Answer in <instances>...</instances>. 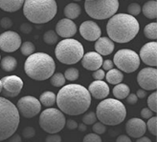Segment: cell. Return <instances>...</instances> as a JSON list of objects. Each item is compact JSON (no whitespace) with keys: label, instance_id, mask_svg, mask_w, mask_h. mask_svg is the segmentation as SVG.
Segmentation results:
<instances>
[{"label":"cell","instance_id":"4316f807","mask_svg":"<svg viewBox=\"0 0 157 142\" xmlns=\"http://www.w3.org/2000/svg\"><path fill=\"white\" fill-rule=\"evenodd\" d=\"M56 100H57V96L51 91H47V92L42 93L40 94V97H39L40 103L47 108L53 107L55 105V103H56Z\"/></svg>","mask_w":157,"mask_h":142},{"label":"cell","instance_id":"603a6c76","mask_svg":"<svg viewBox=\"0 0 157 142\" xmlns=\"http://www.w3.org/2000/svg\"><path fill=\"white\" fill-rule=\"evenodd\" d=\"M144 15L148 19H155L157 17V2L155 0L146 2L141 8Z\"/></svg>","mask_w":157,"mask_h":142},{"label":"cell","instance_id":"7402d4cb","mask_svg":"<svg viewBox=\"0 0 157 142\" xmlns=\"http://www.w3.org/2000/svg\"><path fill=\"white\" fill-rule=\"evenodd\" d=\"M25 0H0V9L4 12L14 13L20 10Z\"/></svg>","mask_w":157,"mask_h":142},{"label":"cell","instance_id":"681fc988","mask_svg":"<svg viewBox=\"0 0 157 142\" xmlns=\"http://www.w3.org/2000/svg\"><path fill=\"white\" fill-rule=\"evenodd\" d=\"M8 141H10V142H21V137L19 135L14 133L9 138H8Z\"/></svg>","mask_w":157,"mask_h":142},{"label":"cell","instance_id":"8992f818","mask_svg":"<svg viewBox=\"0 0 157 142\" xmlns=\"http://www.w3.org/2000/svg\"><path fill=\"white\" fill-rule=\"evenodd\" d=\"M20 115L10 100L0 97V141L9 138L17 130Z\"/></svg>","mask_w":157,"mask_h":142},{"label":"cell","instance_id":"d4e9b609","mask_svg":"<svg viewBox=\"0 0 157 142\" xmlns=\"http://www.w3.org/2000/svg\"><path fill=\"white\" fill-rule=\"evenodd\" d=\"M105 78L106 79V81L109 84H112V85H116V84H119L123 81L124 79V75L123 72L120 71L119 69H111L107 71V74L105 75Z\"/></svg>","mask_w":157,"mask_h":142},{"label":"cell","instance_id":"f546056e","mask_svg":"<svg viewBox=\"0 0 157 142\" xmlns=\"http://www.w3.org/2000/svg\"><path fill=\"white\" fill-rule=\"evenodd\" d=\"M43 41L46 44L54 45V44L58 43V41H59V35H57L56 31L50 30L48 31H46V33L43 35Z\"/></svg>","mask_w":157,"mask_h":142},{"label":"cell","instance_id":"11a10c76","mask_svg":"<svg viewBox=\"0 0 157 142\" xmlns=\"http://www.w3.org/2000/svg\"><path fill=\"white\" fill-rule=\"evenodd\" d=\"M2 92V82H1V80H0V93Z\"/></svg>","mask_w":157,"mask_h":142},{"label":"cell","instance_id":"9f6ffc18","mask_svg":"<svg viewBox=\"0 0 157 142\" xmlns=\"http://www.w3.org/2000/svg\"><path fill=\"white\" fill-rule=\"evenodd\" d=\"M73 1H81V0H73Z\"/></svg>","mask_w":157,"mask_h":142},{"label":"cell","instance_id":"db71d44e","mask_svg":"<svg viewBox=\"0 0 157 142\" xmlns=\"http://www.w3.org/2000/svg\"><path fill=\"white\" fill-rule=\"evenodd\" d=\"M78 129L80 132H85L86 130H87V128H86V125L84 123H81L80 125H78Z\"/></svg>","mask_w":157,"mask_h":142},{"label":"cell","instance_id":"836d02e7","mask_svg":"<svg viewBox=\"0 0 157 142\" xmlns=\"http://www.w3.org/2000/svg\"><path fill=\"white\" fill-rule=\"evenodd\" d=\"M147 129L148 130L152 136L156 137L157 135V117L156 116H151V118H148V121L146 124Z\"/></svg>","mask_w":157,"mask_h":142},{"label":"cell","instance_id":"44dd1931","mask_svg":"<svg viewBox=\"0 0 157 142\" xmlns=\"http://www.w3.org/2000/svg\"><path fill=\"white\" fill-rule=\"evenodd\" d=\"M95 50L101 56H109L114 50V42L109 37H99L95 42Z\"/></svg>","mask_w":157,"mask_h":142},{"label":"cell","instance_id":"ffe728a7","mask_svg":"<svg viewBox=\"0 0 157 142\" xmlns=\"http://www.w3.org/2000/svg\"><path fill=\"white\" fill-rule=\"evenodd\" d=\"M88 92L95 99H105L109 94V87L103 80H95L89 85Z\"/></svg>","mask_w":157,"mask_h":142},{"label":"cell","instance_id":"3957f363","mask_svg":"<svg viewBox=\"0 0 157 142\" xmlns=\"http://www.w3.org/2000/svg\"><path fill=\"white\" fill-rule=\"evenodd\" d=\"M56 63L54 59L45 53H34L25 61L24 71L26 75L36 81H43L54 75Z\"/></svg>","mask_w":157,"mask_h":142},{"label":"cell","instance_id":"b9f144b4","mask_svg":"<svg viewBox=\"0 0 157 142\" xmlns=\"http://www.w3.org/2000/svg\"><path fill=\"white\" fill-rule=\"evenodd\" d=\"M92 76H93V78H95L96 80H103L105 76V70L98 69L96 71H94V73L92 74Z\"/></svg>","mask_w":157,"mask_h":142},{"label":"cell","instance_id":"6f0895ef","mask_svg":"<svg viewBox=\"0 0 157 142\" xmlns=\"http://www.w3.org/2000/svg\"><path fill=\"white\" fill-rule=\"evenodd\" d=\"M84 1H90V0H84Z\"/></svg>","mask_w":157,"mask_h":142},{"label":"cell","instance_id":"f5cc1de1","mask_svg":"<svg viewBox=\"0 0 157 142\" xmlns=\"http://www.w3.org/2000/svg\"><path fill=\"white\" fill-rule=\"evenodd\" d=\"M136 141L137 142H151V140L148 138V137H138L137 139H136Z\"/></svg>","mask_w":157,"mask_h":142},{"label":"cell","instance_id":"8fae6325","mask_svg":"<svg viewBox=\"0 0 157 142\" xmlns=\"http://www.w3.org/2000/svg\"><path fill=\"white\" fill-rule=\"evenodd\" d=\"M17 110L19 115L25 118H32L37 115L41 111V103L37 98L26 96L17 101Z\"/></svg>","mask_w":157,"mask_h":142},{"label":"cell","instance_id":"bcb514c9","mask_svg":"<svg viewBox=\"0 0 157 142\" xmlns=\"http://www.w3.org/2000/svg\"><path fill=\"white\" fill-rule=\"evenodd\" d=\"M125 99H127V102L128 104L130 105H134L137 103V101H138V97L135 93H129L128 96L125 97Z\"/></svg>","mask_w":157,"mask_h":142},{"label":"cell","instance_id":"4fadbf2b","mask_svg":"<svg viewBox=\"0 0 157 142\" xmlns=\"http://www.w3.org/2000/svg\"><path fill=\"white\" fill-rule=\"evenodd\" d=\"M2 93L6 97H15L23 88V80L17 75L4 76L2 79Z\"/></svg>","mask_w":157,"mask_h":142},{"label":"cell","instance_id":"c3c4849f","mask_svg":"<svg viewBox=\"0 0 157 142\" xmlns=\"http://www.w3.org/2000/svg\"><path fill=\"white\" fill-rule=\"evenodd\" d=\"M65 125H66V127L69 130H76L78 128V123L74 119H68V120H66Z\"/></svg>","mask_w":157,"mask_h":142},{"label":"cell","instance_id":"d6986e66","mask_svg":"<svg viewBox=\"0 0 157 142\" xmlns=\"http://www.w3.org/2000/svg\"><path fill=\"white\" fill-rule=\"evenodd\" d=\"M82 65L85 70L96 71L101 67L103 57L97 52H88L82 57Z\"/></svg>","mask_w":157,"mask_h":142},{"label":"cell","instance_id":"484cf974","mask_svg":"<svg viewBox=\"0 0 157 142\" xmlns=\"http://www.w3.org/2000/svg\"><path fill=\"white\" fill-rule=\"evenodd\" d=\"M130 93V89L127 84L119 83L113 88V94L117 99H124Z\"/></svg>","mask_w":157,"mask_h":142},{"label":"cell","instance_id":"f907efd6","mask_svg":"<svg viewBox=\"0 0 157 142\" xmlns=\"http://www.w3.org/2000/svg\"><path fill=\"white\" fill-rule=\"evenodd\" d=\"M117 142H131V138H129L128 136H124V135H122V136H119L116 139Z\"/></svg>","mask_w":157,"mask_h":142},{"label":"cell","instance_id":"7dc6e473","mask_svg":"<svg viewBox=\"0 0 157 142\" xmlns=\"http://www.w3.org/2000/svg\"><path fill=\"white\" fill-rule=\"evenodd\" d=\"M101 66H103V69L105 70V71H109L114 68V63L112 60L110 59H106L105 61H103V64H101Z\"/></svg>","mask_w":157,"mask_h":142},{"label":"cell","instance_id":"7bdbcfd3","mask_svg":"<svg viewBox=\"0 0 157 142\" xmlns=\"http://www.w3.org/2000/svg\"><path fill=\"white\" fill-rule=\"evenodd\" d=\"M153 115V112L150 108H144L142 111H141V116L144 119H148V118H151V116Z\"/></svg>","mask_w":157,"mask_h":142},{"label":"cell","instance_id":"680465c9","mask_svg":"<svg viewBox=\"0 0 157 142\" xmlns=\"http://www.w3.org/2000/svg\"><path fill=\"white\" fill-rule=\"evenodd\" d=\"M155 1H156V0H155Z\"/></svg>","mask_w":157,"mask_h":142},{"label":"cell","instance_id":"ac0fdd59","mask_svg":"<svg viewBox=\"0 0 157 142\" xmlns=\"http://www.w3.org/2000/svg\"><path fill=\"white\" fill-rule=\"evenodd\" d=\"M56 33L63 38H71L77 33V26L71 19H60L56 25Z\"/></svg>","mask_w":157,"mask_h":142},{"label":"cell","instance_id":"ee69618b","mask_svg":"<svg viewBox=\"0 0 157 142\" xmlns=\"http://www.w3.org/2000/svg\"><path fill=\"white\" fill-rule=\"evenodd\" d=\"M32 30H33L32 25L29 24V23H23V24H21V26H20V31L25 35L30 34L31 31H32Z\"/></svg>","mask_w":157,"mask_h":142},{"label":"cell","instance_id":"74e56055","mask_svg":"<svg viewBox=\"0 0 157 142\" xmlns=\"http://www.w3.org/2000/svg\"><path fill=\"white\" fill-rule=\"evenodd\" d=\"M93 132L97 133V135H103V133H105L106 131V127H105V125L104 123H101V122H95L93 124Z\"/></svg>","mask_w":157,"mask_h":142},{"label":"cell","instance_id":"e0dca14e","mask_svg":"<svg viewBox=\"0 0 157 142\" xmlns=\"http://www.w3.org/2000/svg\"><path fill=\"white\" fill-rule=\"evenodd\" d=\"M147 131L146 122L141 118H130L125 124V132L128 136L133 138H138L144 136Z\"/></svg>","mask_w":157,"mask_h":142},{"label":"cell","instance_id":"5b68a950","mask_svg":"<svg viewBox=\"0 0 157 142\" xmlns=\"http://www.w3.org/2000/svg\"><path fill=\"white\" fill-rule=\"evenodd\" d=\"M97 119L108 126L121 124L127 116V110L120 100L107 98L101 100L96 110Z\"/></svg>","mask_w":157,"mask_h":142},{"label":"cell","instance_id":"2e32d148","mask_svg":"<svg viewBox=\"0 0 157 142\" xmlns=\"http://www.w3.org/2000/svg\"><path fill=\"white\" fill-rule=\"evenodd\" d=\"M81 35L87 41H96L99 37H101V30L96 22L87 20L82 22L80 26Z\"/></svg>","mask_w":157,"mask_h":142},{"label":"cell","instance_id":"f6af8a7d","mask_svg":"<svg viewBox=\"0 0 157 142\" xmlns=\"http://www.w3.org/2000/svg\"><path fill=\"white\" fill-rule=\"evenodd\" d=\"M46 142H60L61 137L60 136L57 135V133H51L50 136H48L45 139Z\"/></svg>","mask_w":157,"mask_h":142},{"label":"cell","instance_id":"d590c367","mask_svg":"<svg viewBox=\"0 0 157 142\" xmlns=\"http://www.w3.org/2000/svg\"><path fill=\"white\" fill-rule=\"evenodd\" d=\"M97 121V115L95 113L90 112L82 116V123L85 125H93Z\"/></svg>","mask_w":157,"mask_h":142},{"label":"cell","instance_id":"30bf717a","mask_svg":"<svg viewBox=\"0 0 157 142\" xmlns=\"http://www.w3.org/2000/svg\"><path fill=\"white\" fill-rule=\"evenodd\" d=\"M113 63L122 72L130 74L138 70L141 60L136 52L128 49H122L115 53Z\"/></svg>","mask_w":157,"mask_h":142},{"label":"cell","instance_id":"ab89813d","mask_svg":"<svg viewBox=\"0 0 157 142\" xmlns=\"http://www.w3.org/2000/svg\"><path fill=\"white\" fill-rule=\"evenodd\" d=\"M83 142H101V138L100 137V135L97 133H88L83 138Z\"/></svg>","mask_w":157,"mask_h":142},{"label":"cell","instance_id":"9a60e30c","mask_svg":"<svg viewBox=\"0 0 157 142\" xmlns=\"http://www.w3.org/2000/svg\"><path fill=\"white\" fill-rule=\"evenodd\" d=\"M140 60H142L145 64L156 67L157 65V43L155 41L148 42L145 44L140 50L139 54Z\"/></svg>","mask_w":157,"mask_h":142},{"label":"cell","instance_id":"9c48e42d","mask_svg":"<svg viewBox=\"0 0 157 142\" xmlns=\"http://www.w3.org/2000/svg\"><path fill=\"white\" fill-rule=\"evenodd\" d=\"M65 115L59 109L48 108L39 115V126L48 133H58L65 126Z\"/></svg>","mask_w":157,"mask_h":142},{"label":"cell","instance_id":"60d3db41","mask_svg":"<svg viewBox=\"0 0 157 142\" xmlns=\"http://www.w3.org/2000/svg\"><path fill=\"white\" fill-rule=\"evenodd\" d=\"M0 25H1V27L5 30H8L12 28L13 26V21L10 17H3L1 20H0Z\"/></svg>","mask_w":157,"mask_h":142},{"label":"cell","instance_id":"5bb4252c","mask_svg":"<svg viewBox=\"0 0 157 142\" xmlns=\"http://www.w3.org/2000/svg\"><path fill=\"white\" fill-rule=\"evenodd\" d=\"M20 35L13 31H7L0 35V50L6 53H13L21 46Z\"/></svg>","mask_w":157,"mask_h":142},{"label":"cell","instance_id":"d6a6232c","mask_svg":"<svg viewBox=\"0 0 157 142\" xmlns=\"http://www.w3.org/2000/svg\"><path fill=\"white\" fill-rule=\"evenodd\" d=\"M78 75H80V72H78V70L76 68H69L65 71V73H64L65 79H67L68 81L77 80L78 78Z\"/></svg>","mask_w":157,"mask_h":142},{"label":"cell","instance_id":"52a82bcc","mask_svg":"<svg viewBox=\"0 0 157 142\" xmlns=\"http://www.w3.org/2000/svg\"><path fill=\"white\" fill-rule=\"evenodd\" d=\"M55 54L57 59L62 64L73 65L78 63L83 56V46L76 39H63L58 43L55 49Z\"/></svg>","mask_w":157,"mask_h":142},{"label":"cell","instance_id":"4dcf8cb0","mask_svg":"<svg viewBox=\"0 0 157 142\" xmlns=\"http://www.w3.org/2000/svg\"><path fill=\"white\" fill-rule=\"evenodd\" d=\"M65 77L64 75H62L61 73H57L54 74L50 77V82L53 86L55 87H62L65 85Z\"/></svg>","mask_w":157,"mask_h":142},{"label":"cell","instance_id":"277c9868","mask_svg":"<svg viewBox=\"0 0 157 142\" xmlns=\"http://www.w3.org/2000/svg\"><path fill=\"white\" fill-rule=\"evenodd\" d=\"M58 6L56 0H25L23 13L35 24H44L56 16Z\"/></svg>","mask_w":157,"mask_h":142},{"label":"cell","instance_id":"ba28073f","mask_svg":"<svg viewBox=\"0 0 157 142\" xmlns=\"http://www.w3.org/2000/svg\"><path fill=\"white\" fill-rule=\"evenodd\" d=\"M85 12L97 20L110 18L119 9L118 0H90L84 2Z\"/></svg>","mask_w":157,"mask_h":142},{"label":"cell","instance_id":"e575fe53","mask_svg":"<svg viewBox=\"0 0 157 142\" xmlns=\"http://www.w3.org/2000/svg\"><path fill=\"white\" fill-rule=\"evenodd\" d=\"M147 106L153 113L157 112V93H152L147 98Z\"/></svg>","mask_w":157,"mask_h":142},{"label":"cell","instance_id":"816d5d0a","mask_svg":"<svg viewBox=\"0 0 157 142\" xmlns=\"http://www.w3.org/2000/svg\"><path fill=\"white\" fill-rule=\"evenodd\" d=\"M146 94H147V93H146V91L144 90V89H140V90H138L137 91V93H136V96H137V97L138 98H145L146 97Z\"/></svg>","mask_w":157,"mask_h":142},{"label":"cell","instance_id":"f35d334b","mask_svg":"<svg viewBox=\"0 0 157 142\" xmlns=\"http://www.w3.org/2000/svg\"><path fill=\"white\" fill-rule=\"evenodd\" d=\"M22 133H23V137L26 138V139H30V138H33L36 135V131L33 127H25L24 130L22 131Z\"/></svg>","mask_w":157,"mask_h":142},{"label":"cell","instance_id":"83f0119b","mask_svg":"<svg viewBox=\"0 0 157 142\" xmlns=\"http://www.w3.org/2000/svg\"><path fill=\"white\" fill-rule=\"evenodd\" d=\"M0 66L5 72H13L17 67V61L13 56H5L0 61Z\"/></svg>","mask_w":157,"mask_h":142},{"label":"cell","instance_id":"6da1fadb","mask_svg":"<svg viewBox=\"0 0 157 142\" xmlns=\"http://www.w3.org/2000/svg\"><path fill=\"white\" fill-rule=\"evenodd\" d=\"M56 103L60 111L68 115L84 114L91 104L88 90L80 84L62 86L57 94Z\"/></svg>","mask_w":157,"mask_h":142},{"label":"cell","instance_id":"cb8c5ba5","mask_svg":"<svg viewBox=\"0 0 157 142\" xmlns=\"http://www.w3.org/2000/svg\"><path fill=\"white\" fill-rule=\"evenodd\" d=\"M63 13H64V15L66 16V18L73 20V19L78 18L81 15L82 8L77 3H69L65 6Z\"/></svg>","mask_w":157,"mask_h":142},{"label":"cell","instance_id":"7c38bea8","mask_svg":"<svg viewBox=\"0 0 157 142\" xmlns=\"http://www.w3.org/2000/svg\"><path fill=\"white\" fill-rule=\"evenodd\" d=\"M137 82L145 91H153L157 88V70L153 67L144 68L137 75Z\"/></svg>","mask_w":157,"mask_h":142},{"label":"cell","instance_id":"7a4b0ae2","mask_svg":"<svg viewBox=\"0 0 157 142\" xmlns=\"http://www.w3.org/2000/svg\"><path fill=\"white\" fill-rule=\"evenodd\" d=\"M139 30V22L128 13H115L108 20L106 25L108 37L116 43L131 41L138 35Z\"/></svg>","mask_w":157,"mask_h":142},{"label":"cell","instance_id":"1f68e13d","mask_svg":"<svg viewBox=\"0 0 157 142\" xmlns=\"http://www.w3.org/2000/svg\"><path fill=\"white\" fill-rule=\"evenodd\" d=\"M20 51H21V53L23 54V56H29L32 53H35L36 47H35V45L32 42L26 41V42H23V44H21V46H20Z\"/></svg>","mask_w":157,"mask_h":142},{"label":"cell","instance_id":"8d00e7d4","mask_svg":"<svg viewBox=\"0 0 157 142\" xmlns=\"http://www.w3.org/2000/svg\"><path fill=\"white\" fill-rule=\"evenodd\" d=\"M128 14L132 15V16H135L138 15L141 13V6L138 3H131L128 7Z\"/></svg>","mask_w":157,"mask_h":142},{"label":"cell","instance_id":"f1b7e54d","mask_svg":"<svg viewBox=\"0 0 157 142\" xmlns=\"http://www.w3.org/2000/svg\"><path fill=\"white\" fill-rule=\"evenodd\" d=\"M144 35L147 38L155 40L157 38V23H150L144 28Z\"/></svg>","mask_w":157,"mask_h":142}]
</instances>
